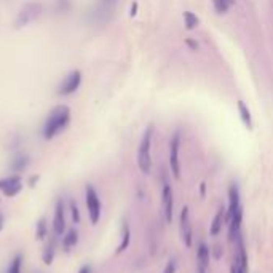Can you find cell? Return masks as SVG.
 <instances>
[{
  "label": "cell",
  "mask_w": 273,
  "mask_h": 273,
  "mask_svg": "<svg viewBox=\"0 0 273 273\" xmlns=\"http://www.w3.org/2000/svg\"><path fill=\"white\" fill-rule=\"evenodd\" d=\"M69 122H71V109L67 106H58L50 112V115L43 126V137L50 141L59 135L61 131L67 128Z\"/></svg>",
  "instance_id": "6da1fadb"
},
{
  "label": "cell",
  "mask_w": 273,
  "mask_h": 273,
  "mask_svg": "<svg viewBox=\"0 0 273 273\" xmlns=\"http://www.w3.org/2000/svg\"><path fill=\"white\" fill-rule=\"evenodd\" d=\"M152 135H154V128L149 126L142 135L141 144H139V149H137V164H139V169L144 174H149L152 169V155H150Z\"/></svg>",
  "instance_id": "7a4b0ae2"
},
{
  "label": "cell",
  "mask_w": 273,
  "mask_h": 273,
  "mask_svg": "<svg viewBox=\"0 0 273 273\" xmlns=\"http://www.w3.org/2000/svg\"><path fill=\"white\" fill-rule=\"evenodd\" d=\"M85 201L88 208V216H90V220L93 225H96L101 219V200L98 192L94 190L93 186H86L85 190Z\"/></svg>",
  "instance_id": "3957f363"
},
{
  "label": "cell",
  "mask_w": 273,
  "mask_h": 273,
  "mask_svg": "<svg viewBox=\"0 0 273 273\" xmlns=\"http://www.w3.org/2000/svg\"><path fill=\"white\" fill-rule=\"evenodd\" d=\"M179 147H181V136H179V133H176L169 141V168H171V173H173L176 179H179L181 177Z\"/></svg>",
  "instance_id": "277c9868"
},
{
  "label": "cell",
  "mask_w": 273,
  "mask_h": 273,
  "mask_svg": "<svg viewBox=\"0 0 273 273\" xmlns=\"http://www.w3.org/2000/svg\"><path fill=\"white\" fill-rule=\"evenodd\" d=\"M80 83H82V74L79 71H72L62 80V83L58 88V93L61 96H69V94H72L79 90Z\"/></svg>",
  "instance_id": "5b68a950"
},
{
  "label": "cell",
  "mask_w": 273,
  "mask_h": 273,
  "mask_svg": "<svg viewBox=\"0 0 273 273\" xmlns=\"http://www.w3.org/2000/svg\"><path fill=\"white\" fill-rule=\"evenodd\" d=\"M179 232H181V238L184 241V245L187 247L192 246V224H190V213L189 208H182L181 211V218H179Z\"/></svg>",
  "instance_id": "8992f818"
},
{
  "label": "cell",
  "mask_w": 273,
  "mask_h": 273,
  "mask_svg": "<svg viewBox=\"0 0 273 273\" xmlns=\"http://www.w3.org/2000/svg\"><path fill=\"white\" fill-rule=\"evenodd\" d=\"M162 208H163V214L166 222L173 220V209H174V198H173V189L168 184L163 186V192H162Z\"/></svg>",
  "instance_id": "52a82bcc"
},
{
  "label": "cell",
  "mask_w": 273,
  "mask_h": 273,
  "mask_svg": "<svg viewBox=\"0 0 273 273\" xmlns=\"http://www.w3.org/2000/svg\"><path fill=\"white\" fill-rule=\"evenodd\" d=\"M53 230L56 235H62L66 230V208H64V201L61 198L56 201V206H55Z\"/></svg>",
  "instance_id": "ba28073f"
},
{
  "label": "cell",
  "mask_w": 273,
  "mask_h": 273,
  "mask_svg": "<svg viewBox=\"0 0 273 273\" xmlns=\"http://www.w3.org/2000/svg\"><path fill=\"white\" fill-rule=\"evenodd\" d=\"M241 220H243V209L238 208L237 211H235L230 219H228V240L232 241V243H235L237 241V238L240 237V228H241Z\"/></svg>",
  "instance_id": "9c48e42d"
},
{
  "label": "cell",
  "mask_w": 273,
  "mask_h": 273,
  "mask_svg": "<svg viewBox=\"0 0 273 273\" xmlns=\"http://www.w3.org/2000/svg\"><path fill=\"white\" fill-rule=\"evenodd\" d=\"M238 208H241L240 203V190L238 187L232 184L230 189H228V208H227V220L230 219V216L237 211Z\"/></svg>",
  "instance_id": "30bf717a"
},
{
  "label": "cell",
  "mask_w": 273,
  "mask_h": 273,
  "mask_svg": "<svg viewBox=\"0 0 273 273\" xmlns=\"http://www.w3.org/2000/svg\"><path fill=\"white\" fill-rule=\"evenodd\" d=\"M227 222V209L222 206L218 214L214 216V219H213V224L211 227H209V233L213 235V237H218V235L222 232V225H224Z\"/></svg>",
  "instance_id": "8fae6325"
},
{
  "label": "cell",
  "mask_w": 273,
  "mask_h": 273,
  "mask_svg": "<svg viewBox=\"0 0 273 273\" xmlns=\"http://www.w3.org/2000/svg\"><path fill=\"white\" fill-rule=\"evenodd\" d=\"M209 252H211V249H209L205 243H200L198 254H196V257H198V269L200 270H206V267L209 264Z\"/></svg>",
  "instance_id": "7c38bea8"
},
{
  "label": "cell",
  "mask_w": 273,
  "mask_h": 273,
  "mask_svg": "<svg viewBox=\"0 0 273 273\" xmlns=\"http://www.w3.org/2000/svg\"><path fill=\"white\" fill-rule=\"evenodd\" d=\"M79 243V232L75 228L67 230L66 235H62V246H64L66 251H71V247H74Z\"/></svg>",
  "instance_id": "4fadbf2b"
},
{
  "label": "cell",
  "mask_w": 273,
  "mask_h": 273,
  "mask_svg": "<svg viewBox=\"0 0 273 273\" xmlns=\"http://www.w3.org/2000/svg\"><path fill=\"white\" fill-rule=\"evenodd\" d=\"M29 164V157L27 155H18L13 162H11V169L16 171V173H21L27 168Z\"/></svg>",
  "instance_id": "5bb4252c"
},
{
  "label": "cell",
  "mask_w": 273,
  "mask_h": 273,
  "mask_svg": "<svg viewBox=\"0 0 273 273\" xmlns=\"http://www.w3.org/2000/svg\"><path fill=\"white\" fill-rule=\"evenodd\" d=\"M23 182L21 181V176L20 174H13V176H8V177H5V179H0V190H7L10 187H13L16 186V184H20Z\"/></svg>",
  "instance_id": "9a60e30c"
},
{
  "label": "cell",
  "mask_w": 273,
  "mask_h": 273,
  "mask_svg": "<svg viewBox=\"0 0 273 273\" xmlns=\"http://www.w3.org/2000/svg\"><path fill=\"white\" fill-rule=\"evenodd\" d=\"M21 270H23V254L18 252L16 256L11 259L7 273H21Z\"/></svg>",
  "instance_id": "2e32d148"
},
{
  "label": "cell",
  "mask_w": 273,
  "mask_h": 273,
  "mask_svg": "<svg viewBox=\"0 0 273 273\" xmlns=\"http://www.w3.org/2000/svg\"><path fill=\"white\" fill-rule=\"evenodd\" d=\"M130 240H131L130 227H128V224H125V225H123V235H122V243H120L118 247H117V254L123 252V251L126 249V247L130 246Z\"/></svg>",
  "instance_id": "e0dca14e"
},
{
  "label": "cell",
  "mask_w": 273,
  "mask_h": 273,
  "mask_svg": "<svg viewBox=\"0 0 273 273\" xmlns=\"http://www.w3.org/2000/svg\"><path fill=\"white\" fill-rule=\"evenodd\" d=\"M48 235V227H47V220L45 219H40L37 222V227H35V237L39 241L45 240Z\"/></svg>",
  "instance_id": "ac0fdd59"
},
{
  "label": "cell",
  "mask_w": 273,
  "mask_h": 273,
  "mask_svg": "<svg viewBox=\"0 0 273 273\" xmlns=\"http://www.w3.org/2000/svg\"><path fill=\"white\" fill-rule=\"evenodd\" d=\"M184 23H186V27L189 29V30H192V29H195L196 26H198V18H196L192 11H186V13H184Z\"/></svg>",
  "instance_id": "d6986e66"
},
{
  "label": "cell",
  "mask_w": 273,
  "mask_h": 273,
  "mask_svg": "<svg viewBox=\"0 0 273 273\" xmlns=\"http://www.w3.org/2000/svg\"><path fill=\"white\" fill-rule=\"evenodd\" d=\"M238 109H240L241 120H243V123L247 126V128H251V113H249V110H247V107L245 106L243 101H240V103H238Z\"/></svg>",
  "instance_id": "ffe728a7"
},
{
  "label": "cell",
  "mask_w": 273,
  "mask_h": 273,
  "mask_svg": "<svg viewBox=\"0 0 273 273\" xmlns=\"http://www.w3.org/2000/svg\"><path fill=\"white\" fill-rule=\"evenodd\" d=\"M213 5H214V8H216V11H218L219 15L227 13L228 8L232 7L228 0H213Z\"/></svg>",
  "instance_id": "44dd1931"
},
{
  "label": "cell",
  "mask_w": 273,
  "mask_h": 273,
  "mask_svg": "<svg viewBox=\"0 0 273 273\" xmlns=\"http://www.w3.org/2000/svg\"><path fill=\"white\" fill-rule=\"evenodd\" d=\"M43 262H45L47 265L50 264H53V259H55V245L53 243H50L47 247H45V251H43Z\"/></svg>",
  "instance_id": "7402d4cb"
},
{
  "label": "cell",
  "mask_w": 273,
  "mask_h": 273,
  "mask_svg": "<svg viewBox=\"0 0 273 273\" xmlns=\"http://www.w3.org/2000/svg\"><path fill=\"white\" fill-rule=\"evenodd\" d=\"M71 218H72V222H74V224H79L80 219H82L79 205H77V201H74V200L71 201Z\"/></svg>",
  "instance_id": "603a6c76"
},
{
  "label": "cell",
  "mask_w": 273,
  "mask_h": 273,
  "mask_svg": "<svg viewBox=\"0 0 273 273\" xmlns=\"http://www.w3.org/2000/svg\"><path fill=\"white\" fill-rule=\"evenodd\" d=\"M21 189H23V182L16 184V186L10 187V189H7V190H3V195H5V196H8V198H13V196H16L18 193L21 192Z\"/></svg>",
  "instance_id": "cb8c5ba5"
},
{
  "label": "cell",
  "mask_w": 273,
  "mask_h": 273,
  "mask_svg": "<svg viewBox=\"0 0 273 273\" xmlns=\"http://www.w3.org/2000/svg\"><path fill=\"white\" fill-rule=\"evenodd\" d=\"M230 273H247V270L246 269H243V267H241L237 260L233 259V262H232V267H230Z\"/></svg>",
  "instance_id": "d4e9b609"
},
{
  "label": "cell",
  "mask_w": 273,
  "mask_h": 273,
  "mask_svg": "<svg viewBox=\"0 0 273 273\" xmlns=\"http://www.w3.org/2000/svg\"><path fill=\"white\" fill-rule=\"evenodd\" d=\"M163 273H176V260H169L166 267H164Z\"/></svg>",
  "instance_id": "484cf974"
},
{
  "label": "cell",
  "mask_w": 273,
  "mask_h": 273,
  "mask_svg": "<svg viewBox=\"0 0 273 273\" xmlns=\"http://www.w3.org/2000/svg\"><path fill=\"white\" fill-rule=\"evenodd\" d=\"M79 273H93V267H91L90 264H85V265L79 270Z\"/></svg>",
  "instance_id": "4316f807"
},
{
  "label": "cell",
  "mask_w": 273,
  "mask_h": 273,
  "mask_svg": "<svg viewBox=\"0 0 273 273\" xmlns=\"http://www.w3.org/2000/svg\"><path fill=\"white\" fill-rule=\"evenodd\" d=\"M113 3H115V0H101V5H103V7L107 8V10H109Z\"/></svg>",
  "instance_id": "83f0119b"
},
{
  "label": "cell",
  "mask_w": 273,
  "mask_h": 273,
  "mask_svg": "<svg viewBox=\"0 0 273 273\" xmlns=\"http://www.w3.org/2000/svg\"><path fill=\"white\" fill-rule=\"evenodd\" d=\"M220 254H222V252H220V247H219V246H214V257L219 259Z\"/></svg>",
  "instance_id": "f1b7e54d"
},
{
  "label": "cell",
  "mask_w": 273,
  "mask_h": 273,
  "mask_svg": "<svg viewBox=\"0 0 273 273\" xmlns=\"http://www.w3.org/2000/svg\"><path fill=\"white\" fill-rule=\"evenodd\" d=\"M3 224H5V218H3V214L0 213V232H2V228H3Z\"/></svg>",
  "instance_id": "f546056e"
},
{
  "label": "cell",
  "mask_w": 273,
  "mask_h": 273,
  "mask_svg": "<svg viewBox=\"0 0 273 273\" xmlns=\"http://www.w3.org/2000/svg\"><path fill=\"white\" fill-rule=\"evenodd\" d=\"M35 181H39V177H37V176H34V177H30V182H29V186H30V187H34V184H35Z\"/></svg>",
  "instance_id": "4dcf8cb0"
},
{
  "label": "cell",
  "mask_w": 273,
  "mask_h": 273,
  "mask_svg": "<svg viewBox=\"0 0 273 273\" xmlns=\"http://www.w3.org/2000/svg\"><path fill=\"white\" fill-rule=\"evenodd\" d=\"M228 2H230V5H233V3H235V0H228Z\"/></svg>",
  "instance_id": "1f68e13d"
},
{
  "label": "cell",
  "mask_w": 273,
  "mask_h": 273,
  "mask_svg": "<svg viewBox=\"0 0 273 273\" xmlns=\"http://www.w3.org/2000/svg\"><path fill=\"white\" fill-rule=\"evenodd\" d=\"M205 272H206V270H200V269H198V273H205Z\"/></svg>",
  "instance_id": "d6a6232c"
}]
</instances>
